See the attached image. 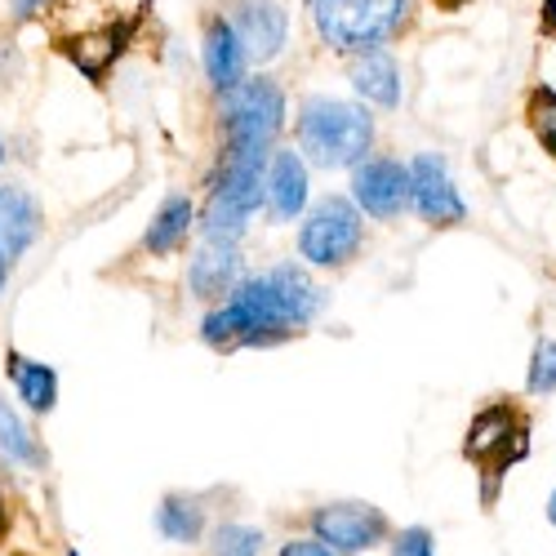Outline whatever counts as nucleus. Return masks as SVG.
Listing matches in <instances>:
<instances>
[{
	"label": "nucleus",
	"instance_id": "nucleus-1",
	"mask_svg": "<svg viewBox=\"0 0 556 556\" xmlns=\"http://www.w3.org/2000/svg\"><path fill=\"white\" fill-rule=\"evenodd\" d=\"M320 290L299 263H276L263 276H241L231 294L205 312L201 343L214 352H241V348H276L303 334L316 312Z\"/></svg>",
	"mask_w": 556,
	"mask_h": 556
},
{
	"label": "nucleus",
	"instance_id": "nucleus-2",
	"mask_svg": "<svg viewBox=\"0 0 556 556\" xmlns=\"http://www.w3.org/2000/svg\"><path fill=\"white\" fill-rule=\"evenodd\" d=\"M276 148L254 143H223L218 165L210 178V201L201 210V231L210 241H241L250 231V218L263 205V174Z\"/></svg>",
	"mask_w": 556,
	"mask_h": 556
},
{
	"label": "nucleus",
	"instance_id": "nucleus-3",
	"mask_svg": "<svg viewBox=\"0 0 556 556\" xmlns=\"http://www.w3.org/2000/svg\"><path fill=\"white\" fill-rule=\"evenodd\" d=\"M294 152L316 169H356L375 152V116L343 99H307L294 116Z\"/></svg>",
	"mask_w": 556,
	"mask_h": 556
},
{
	"label": "nucleus",
	"instance_id": "nucleus-4",
	"mask_svg": "<svg viewBox=\"0 0 556 556\" xmlns=\"http://www.w3.org/2000/svg\"><path fill=\"white\" fill-rule=\"evenodd\" d=\"M419 0H307V23L316 40L334 54H365L388 45L414 23Z\"/></svg>",
	"mask_w": 556,
	"mask_h": 556
},
{
	"label": "nucleus",
	"instance_id": "nucleus-5",
	"mask_svg": "<svg viewBox=\"0 0 556 556\" xmlns=\"http://www.w3.org/2000/svg\"><path fill=\"white\" fill-rule=\"evenodd\" d=\"M218 129L223 143L276 148L286 129V89L271 76H245L227 94H218Z\"/></svg>",
	"mask_w": 556,
	"mask_h": 556
},
{
	"label": "nucleus",
	"instance_id": "nucleus-6",
	"mask_svg": "<svg viewBox=\"0 0 556 556\" xmlns=\"http://www.w3.org/2000/svg\"><path fill=\"white\" fill-rule=\"evenodd\" d=\"M463 450H468V458L481 468L485 503H494V481H503V472L530 454V424H526V414L517 405H507V401L485 405L472 419L468 437H463Z\"/></svg>",
	"mask_w": 556,
	"mask_h": 556
},
{
	"label": "nucleus",
	"instance_id": "nucleus-7",
	"mask_svg": "<svg viewBox=\"0 0 556 556\" xmlns=\"http://www.w3.org/2000/svg\"><path fill=\"white\" fill-rule=\"evenodd\" d=\"M361 241H365V227L348 197H326L299 227V254L320 271L348 267L361 254Z\"/></svg>",
	"mask_w": 556,
	"mask_h": 556
},
{
	"label": "nucleus",
	"instance_id": "nucleus-8",
	"mask_svg": "<svg viewBox=\"0 0 556 556\" xmlns=\"http://www.w3.org/2000/svg\"><path fill=\"white\" fill-rule=\"evenodd\" d=\"M312 539H320L326 547H334L339 556H361L369 547H379L388 539V517L375 503L361 498H343V503H326L307 517Z\"/></svg>",
	"mask_w": 556,
	"mask_h": 556
},
{
	"label": "nucleus",
	"instance_id": "nucleus-9",
	"mask_svg": "<svg viewBox=\"0 0 556 556\" xmlns=\"http://www.w3.org/2000/svg\"><path fill=\"white\" fill-rule=\"evenodd\" d=\"M405 169H409V205L424 223L454 227V223L468 218V205H463L454 178H450V169L437 152H419Z\"/></svg>",
	"mask_w": 556,
	"mask_h": 556
},
{
	"label": "nucleus",
	"instance_id": "nucleus-10",
	"mask_svg": "<svg viewBox=\"0 0 556 556\" xmlns=\"http://www.w3.org/2000/svg\"><path fill=\"white\" fill-rule=\"evenodd\" d=\"M352 205L369 218H396L409 205V169L392 156H365L352 169Z\"/></svg>",
	"mask_w": 556,
	"mask_h": 556
},
{
	"label": "nucleus",
	"instance_id": "nucleus-11",
	"mask_svg": "<svg viewBox=\"0 0 556 556\" xmlns=\"http://www.w3.org/2000/svg\"><path fill=\"white\" fill-rule=\"evenodd\" d=\"M223 18L241 36L250 63H271L290 40V14L276 0H231Z\"/></svg>",
	"mask_w": 556,
	"mask_h": 556
},
{
	"label": "nucleus",
	"instance_id": "nucleus-12",
	"mask_svg": "<svg viewBox=\"0 0 556 556\" xmlns=\"http://www.w3.org/2000/svg\"><path fill=\"white\" fill-rule=\"evenodd\" d=\"M129 31H134V18H112V23L103 18V23L85 27V31H72V36L63 40V54H67V63H72L85 80H103V76L116 67V59L125 54Z\"/></svg>",
	"mask_w": 556,
	"mask_h": 556
},
{
	"label": "nucleus",
	"instance_id": "nucleus-13",
	"mask_svg": "<svg viewBox=\"0 0 556 556\" xmlns=\"http://www.w3.org/2000/svg\"><path fill=\"white\" fill-rule=\"evenodd\" d=\"M245 276V254H241V241H201L192 250V263H188V290L192 299L201 303H218L231 294V286H237Z\"/></svg>",
	"mask_w": 556,
	"mask_h": 556
},
{
	"label": "nucleus",
	"instance_id": "nucleus-14",
	"mask_svg": "<svg viewBox=\"0 0 556 556\" xmlns=\"http://www.w3.org/2000/svg\"><path fill=\"white\" fill-rule=\"evenodd\" d=\"M263 205L271 223H294L307 210V161L294 148H276L263 174Z\"/></svg>",
	"mask_w": 556,
	"mask_h": 556
},
{
	"label": "nucleus",
	"instance_id": "nucleus-15",
	"mask_svg": "<svg viewBox=\"0 0 556 556\" xmlns=\"http://www.w3.org/2000/svg\"><path fill=\"white\" fill-rule=\"evenodd\" d=\"M245 67H250V59H245L241 36L231 31V23L223 14H214L205 23V36H201V72H205L210 89L214 94H227L231 85H241L250 76Z\"/></svg>",
	"mask_w": 556,
	"mask_h": 556
},
{
	"label": "nucleus",
	"instance_id": "nucleus-16",
	"mask_svg": "<svg viewBox=\"0 0 556 556\" xmlns=\"http://www.w3.org/2000/svg\"><path fill=\"white\" fill-rule=\"evenodd\" d=\"M348 80L369 108H383V112L401 108V67H396V59L388 50L352 54L348 59Z\"/></svg>",
	"mask_w": 556,
	"mask_h": 556
},
{
	"label": "nucleus",
	"instance_id": "nucleus-17",
	"mask_svg": "<svg viewBox=\"0 0 556 556\" xmlns=\"http://www.w3.org/2000/svg\"><path fill=\"white\" fill-rule=\"evenodd\" d=\"M40 205L31 192L14 188V182H0V254H5L10 263L23 258L36 237H40Z\"/></svg>",
	"mask_w": 556,
	"mask_h": 556
},
{
	"label": "nucleus",
	"instance_id": "nucleus-18",
	"mask_svg": "<svg viewBox=\"0 0 556 556\" xmlns=\"http://www.w3.org/2000/svg\"><path fill=\"white\" fill-rule=\"evenodd\" d=\"M192 223H197V205H192V197H182V192L165 197L161 210H156V218H152L148 231H143V250L156 254V258L182 250V241H188Z\"/></svg>",
	"mask_w": 556,
	"mask_h": 556
},
{
	"label": "nucleus",
	"instance_id": "nucleus-19",
	"mask_svg": "<svg viewBox=\"0 0 556 556\" xmlns=\"http://www.w3.org/2000/svg\"><path fill=\"white\" fill-rule=\"evenodd\" d=\"M10 383H14V392H18V401L36 414H50L54 405H59V375L50 365H40V361H31V356H23V352H10Z\"/></svg>",
	"mask_w": 556,
	"mask_h": 556
},
{
	"label": "nucleus",
	"instance_id": "nucleus-20",
	"mask_svg": "<svg viewBox=\"0 0 556 556\" xmlns=\"http://www.w3.org/2000/svg\"><path fill=\"white\" fill-rule=\"evenodd\" d=\"M205 503L197 494H165L156 507V530L169 543H197L205 534Z\"/></svg>",
	"mask_w": 556,
	"mask_h": 556
},
{
	"label": "nucleus",
	"instance_id": "nucleus-21",
	"mask_svg": "<svg viewBox=\"0 0 556 556\" xmlns=\"http://www.w3.org/2000/svg\"><path fill=\"white\" fill-rule=\"evenodd\" d=\"M0 454L14 458V463H23V468H40V463H45V450H40L36 432L18 419L14 405H10L5 396H0Z\"/></svg>",
	"mask_w": 556,
	"mask_h": 556
},
{
	"label": "nucleus",
	"instance_id": "nucleus-22",
	"mask_svg": "<svg viewBox=\"0 0 556 556\" xmlns=\"http://www.w3.org/2000/svg\"><path fill=\"white\" fill-rule=\"evenodd\" d=\"M263 552V530L227 521L210 534V556H258Z\"/></svg>",
	"mask_w": 556,
	"mask_h": 556
},
{
	"label": "nucleus",
	"instance_id": "nucleus-23",
	"mask_svg": "<svg viewBox=\"0 0 556 556\" xmlns=\"http://www.w3.org/2000/svg\"><path fill=\"white\" fill-rule=\"evenodd\" d=\"M526 121H530V129H534L539 143L556 156V89H547V85L534 89L530 103H526Z\"/></svg>",
	"mask_w": 556,
	"mask_h": 556
},
{
	"label": "nucleus",
	"instance_id": "nucleus-24",
	"mask_svg": "<svg viewBox=\"0 0 556 556\" xmlns=\"http://www.w3.org/2000/svg\"><path fill=\"white\" fill-rule=\"evenodd\" d=\"M526 392H530V396L556 392V339H539V343H534L530 369H526Z\"/></svg>",
	"mask_w": 556,
	"mask_h": 556
},
{
	"label": "nucleus",
	"instance_id": "nucleus-25",
	"mask_svg": "<svg viewBox=\"0 0 556 556\" xmlns=\"http://www.w3.org/2000/svg\"><path fill=\"white\" fill-rule=\"evenodd\" d=\"M392 556H437L432 530H424V526L401 530V534H396V543H392Z\"/></svg>",
	"mask_w": 556,
	"mask_h": 556
},
{
	"label": "nucleus",
	"instance_id": "nucleus-26",
	"mask_svg": "<svg viewBox=\"0 0 556 556\" xmlns=\"http://www.w3.org/2000/svg\"><path fill=\"white\" fill-rule=\"evenodd\" d=\"M281 556H339L334 547H326L320 539H294V543H286L281 547Z\"/></svg>",
	"mask_w": 556,
	"mask_h": 556
},
{
	"label": "nucleus",
	"instance_id": "nucleus-27",
	"mask_svg": "<svg viewBox=\"0 0 556 556\" xmlns=\"http://www.w3.org/2000/svg\"><path fill=\"white\" fill-rule=\"evenodd\" d=\"M50 5H54V0H10V14H14V23H31Z\"/></svg>",
	"mask_w": 556,
	"mask_h": 556
},
{
	"label": "nucleus",
	"instance_id": "nucleus-28",
	"mask_svg": "<svg viewBox=\"0 0 556 556\" xmlns=\"http://www.w3.org/2000/svg\"><path fill=\"white\" fill-rule=\"evenodd\" d=\"M539 23H543L547 36H556V0H543V18Z\"/></svg>",
	"mask_w": 556,
	"mask_h": 556
},
{
	"label": "nucleus",
	"instance_id": "nucleus-29",
	"mask_svg": "<svg viewBox=\"0 0 556 556\" xmlns=\"http://www.w3.org/2000/svg\"><path fill=\"white\" fill-rule=\"evenodd\" d=\"M5 281H10V258L0 254V290H5Z\"/></svg>",
	"mask_w": 556,
	"mask_h": 556
},
{
	"label": "nucleus",
	"instance_id": "nucleus-30",
	"mask_svg": "<svg viewBox=\"0 0 556 556\" xmlns=\"http://www.w3.org/2000/svg\"><path fill=\"white\" fill-rule=\"evenodd\" d=\"M547 521L556 526V490H552V498H547Z\"/></svg>",
	"mask_w": 556,
	"mask_h": 556
},
{
	"label": "nucleus",
	"instance_id": "nucleus-31",
	"mask_svg": "<svg viewBox=\"0 0 556 556\" xmlns=\"http://www.w3.org/2000/svg\"><path fill=\"white\" fill-rule=\"evenodd\" d=\"M0 521H5V485H0Z\"/></svg>",
	"mask_w": 556,
	"mask_h": 556
},
{
	"label": "nucleus",
	"instance_id": "nucleus-32",
	"mask_svg": "<svg viewBox=\"0 0 556 556\" xmlns=\"http://www.w3.org/2000/svg\"><path fill=\"white\" fill-rule=\"evenodd\" d=\"M0 161H5V138H0Z\"/></svg>",
	"mask_w": 556,
	"mask_h": 556
},
{
	"label": "nucleus",
	"instance_id": "nucleus-33",
	"mask_svg": "<svg viewBox=\"0 0 556 556\" xmlns=\"http://www.w3.org/2000/svg\"><path fill=\"white\" fill-rule=\"evenodd\" d=\"M72 556H80V552H72Z\"/></svg>",
	"mask_w": 556,
	"mask_h": 556
}]
</instances>
